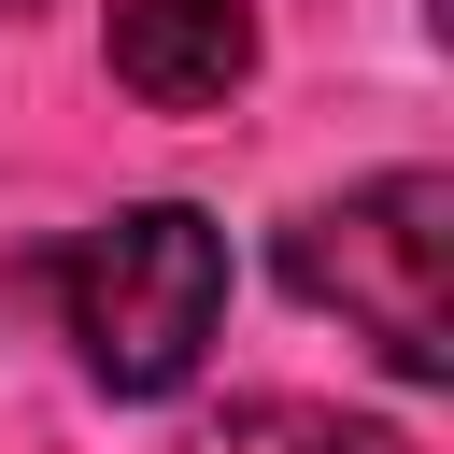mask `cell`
Here are the masks:
<instances>
[{
	"mask_svg": "<svg viewBox=\"0 0 454 454\" xmlns=\"http://www.w3.org/2000/svg\"><path fill=\"white\" fill-rule=\"evenodd\" d=\"M57 312L99 397H184L227 326V227L184 199H128L57 255Z\"/></svg>",
	"mask_w": 454,
	"mask_h": 454,
	"instance_id": "6da1fadb",
	"label": "cell"
},
{
	"mask_svg": "<svg viewBox=\"0 0 454 454\" xmlns=\"http://www.w3.org/2000/svg\"><path fill=\"white\" fill-rule=\"evenodd\" d=\"M284 284L312 312H340L397 383H440L454 369V184L440 170H383V184H340L284 227Z\"/></svg>",
	"mask_w": 454,
	"mask_h": 454,
	"instance_id": "7a4b0ae2",
	"label": "cell"
},
{
	"mask_svg": "<svg viewBox=\"0 0 454 454\" xmlns=\"http://www.w3.org/2000/svg\"><path fill=\"white\" fill-rule=\"evenodd\" d=\"M255 71V14L241 0H114V85L156 114H213Z\"/></svg>",
	"mask_w": 454,
	"mask_h": 454,
	"instance_id": "3957f363",
	"label": "cell"
},
{
	"mask_svg": "<svg viewBox=\"0 0 454 454\" xmlns=\"http://www.w3.org/2000/svg\"><path fill=\"white\" fill-rule=\"evenodd\" d=\"M184 454H411V440L369 411H326V397H227Z\"/></svg>",
	"mask_w": 454,
	"mask_h": 454,
	"instance_id": "277c9868",
	"label": "cell"
}]
</instances>
